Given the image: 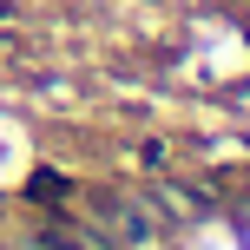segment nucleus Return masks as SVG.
Here are the masks:
<instances>
[{
	"label": "nucleus",
	"mask_w": 250,
	"mask_h": 250,
	"mask_svg": "<svg viewBox=\"0 0 250 250\" xmlns=\"http://www.w3.org/2000/svg\"><path fill=\"white\" fill-rule=\"evenodd\" d=\"M60 191H66V178H53V171L33 178V198H60Z\"/></svg>",
	"instance_id": "obj_1"
}]
</instances>
